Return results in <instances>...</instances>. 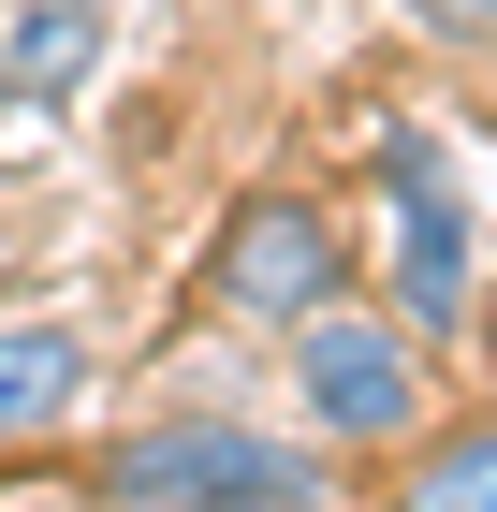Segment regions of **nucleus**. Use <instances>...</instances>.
Returning a JSON list of instances; mask_svg holds the SVG:
<instances>
[{"mask_svg": "<svg viewBox=\"0 0 497 512\" xmlns=\"http://www.w3.org/2000/svg\"><path fill=\"white\" fill-rule=\"evenodd\" d=\"M0 264H15V220H0Z\"/></svg>", "mask_w": 497, "mask_h": 512, "instance_id": "nucleus-9", "label": "nucleus"}, {"mask_svg": "<svg viewBox=\"0 0 497 512\" xmlns=\"http://www.w3.org/2000/svg\"><path fill=\"white\" fill-rule=\"evenodd\" d=\"M395 512H497V425H454L439 454H410Z\"/></svg>", "mask_w": 497, "mask_h": 512, "instance_id": "nucleus-7", "label": "nucleus"}, {"mask_svg": "<svg viewBox=\"0 0 497 512\" xmlns=\"http://www.w3.org/2000/svg\"><path fill=\"white\" fill-rule=\"evenodd\" d=\"M293 395H307V425L337 439V454H381V439H410L424 425V337L395 308H322V322H293Z\"/></svg>", "mask_w": 497, "mask_h": 512, "instance_id": "nucleus-3", "label": "nucleus"}, {"mask_svg": "<svg viewBox=\"0 0 497 512\" xmlns=\"http://www.w3.org/2000/svg\"><path fill=\"white\" fill-rule=\"evenodd\" d=\"M351 293V249H337V205L322 191H234L220 205V235H205V308L234 322H264V337H293V322H322Z\"/></svg>", "mask_w": 497, "mask_h": 512, "instance_id": "nucleus-2", "label": "nucleus"}, {"mask_svg": "<svg viewBox=\"0 0 497 512\" xmlns=\"http://www.w3.org/2000/svg\"><path fill=\"white\" fill-rule=\"evenodd\" d=\"M103 30H117V0H15V30H0V118H59V103H88Z\"/></svg>", "mask_w": 497, "mask_h": 512, "instance_id": "nucleus-5", "label": "nucleus"}, {"mask_svg": "<svg viewBox=\"0 0 497 512\" xmlns=\"http://www.w3.org/2000/svg\"><path fill=\"white\" fill-rule=\"evenodd\" d=\"M103 512H337V469L264 439L249 410H161V425L103 439Z\"/></svg>", "mask_w": 497, "mask_h": 512, "instance_id": "nucleus-1", "label": "nucleus"}, {"mask_svg": "<svg viewBox=\"0 0 497 512\" xmlns=\"http://www.w3.org/2000/svg\"><path fill=\"white\" fill-rule=\"evenodd\" d=\"M381 220H395V264H381V308L410 337H468V278H483V235H468V191L424 132H381Z\"/></svg>", "mask_w": 497, "mask_h": 512, "instance_id": "nucleus-4", "label": "nucleus"}, {"mask_svg": "<svg viewBox=\"0 0 497 512\" xmlns=\"http://www.w3.org/2000/svg\"><path fill=\"white\" fill-rule=\"evenodd\" d=\"M410 15H424L439 44H497V0H410Z\"/></svg>", "mask_w": 497, "mask_h": 512, "instance_id": "nucleus-8", "label": "nucleus"}, {"mask_svg": "<svg viewBox=\"0 0 497 512\" xmlns=\"http://www.w3.org/2000/svg\"><path fill=\"white\" fill-rule=\"evenodd\" d=\"M88 410V337L74 322H0V454Z\"/></svg>", "mask_w": 497, "mask_h": 512, "instance_id": "nucleus-6", "label": "nucleus"}]
</instances>
